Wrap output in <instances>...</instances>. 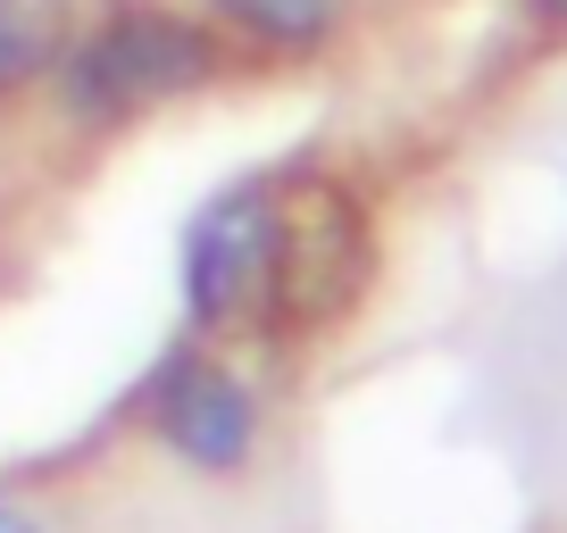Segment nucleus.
I'll use <instances>...</instances> for the list:
<instances>
[{"label":"nucleus","mask_w":567,"mask_h":533,"mask_svg":"<svg viewBox=\"0 0 567 533\" xmlns=\"http://www.w3.org/2000/svg\"><path fill=\"white\" fill-rule=\"evenodd\" d=\"M368 275V226L334 184H301L276 209V275H267V309L276 325H326Z\"/></svg>","instance_id":"nucleus-2"},{"label":"nucleus","mask_w":567,"mask_h":533,"mask_svg":"<svg viewBox=\"0 0 567 533\" xmlns=\"http://www.w3.org/2000/svg\"><path fill=\"white\" fill-rule=\"evenodd\" d=\"M75 34H84V0H0V101L59 84Z\"/></svg>","instance_id":"nucleus-5"},{"label":"nucleus","mask_w":567,"mask_h":533,"mask_svg":"<svg viewBox=\"0 0 567 533\" xmlns=\"http://www.w3.org/2000/svg\"><path fill=\"white\" fill-rule=\"evenodd\" d=\"M209 18L226 25V34H243L250 51L309 59L351 25V0H209Z\"/></svg>","instance_id":"nucleus-6"},{"label":"nucleus","mask_w":567,"mask_h":533,"mask_svg":"<svg viewBox=\"0 0 567 533\" xmlns=\"http://www.w3.org/2000/svg\"><path fill=\"white\" fill-rule=\"evenodd\" d=\"M151 426H159V442L176 450L184 467H209V475H226V467L250 459V442H259V400L243 391V375L209 367V358H193V367H176L159 384V400H151Z\"/></svg>","instance_id":"nucleus-4"},{"label":"nucleus","mask_w":567,"mask_h":533,"mask_svg":"<svg viewBox=\"0 0 567 533\" xmlns=\"http://www.w3.org/2000/svg\"><path fill=\"white\" fill-rule=\"evenodd\" d=\"M534 18H550V25H567V0H534Z\"/></svg>","instance_id":"nucleus-8"},{"label":"nucleus","mask_w":567,"mask_h":533,"mask_svg":"<svg viewBox=\"0 0 567 533\" xmlns=\"http://www.w3.org/2000/svg\"><path fill=\"white\" fill-rule=\"evenodd\" d=\"M276 209L284 184H234L184 233V301L200 325H243L267 309V275H276Z\"/></svg>","instance_id":"nucleus-3"},{"label":"nucleus","mask_w":567,"mask_h":533,"mask_svg":"<svg viewBox=\"0 0 567 533\" xmlns=\"http://www.w3.org/2000/svg\"><path fill=\"white\" fill-rule=\"evenodd\" d=\"M217 67H226V51H217V34L200 18L134 0V9H109L101 25L75 34L59 84H68V101L84 117H134V108H159L176 92H200Z\"/></svg>","instance_id":"nucleus-1"},{"label":"nucleus","mask_w":567,"mask_h":533,"mask_svg":"<svg viewBox=\"0 0 567 533\" xmlns=\"http://www.w3.org/2000/svg\"><path fill=\"white\" fill-rule=\"evenodd\" d=\"M0 533H42V525H34L25 509H0Z\"/></svg>","instance_id":"nucleus-7"}]
</instances>
